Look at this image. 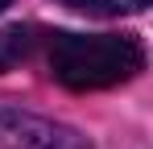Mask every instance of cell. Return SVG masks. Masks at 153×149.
<instances>
[{"label": "cell", "instance_id": "cell-1", "mask_svg": "<svg viewBox=\"0 0 153 149\" xmlns=\"http://www.w3.org/2000/svg\"><path fill=\"white\" fill-rule=\"evenodd\" d=\"M145 66V50L128 33H50V74L71 91L128 83Z\"/></svg>", "mask_w": 153, "mask_h": 149}, {"label": "cell", "instance_id": "cell-2", "mask_svg": "<svg viewBox=\"0 0 153 149\" xmlns=\"http://www.w3.org/2000/svg\"><path fill=\"white\" fill-rule=\"evenodd\" d=\"M0 149H87L75 128L29 112H0Z\"/></svg>", "mask_w": 153, "mask_h": 149}, {"label": "cell", "instance_id": "cell-3", "mask_svg": "<svg viewBox=\"0 0 153 149\" xmlns=\"http://www.w3.org/2000/svg\"><path fill=\"white\" fill-rule=\"evenodd\" d=\"M37 46H42V29H33V25H8V29H0V74L13 71L17 62H25Z\"/></svg>", "mask_w": 153, "mask_h": 149}, {"label": "cell", "instance_id": "cell-4", "mask_svg": "<svg viewBox=\"0 0 153 149\" xmlns=\"http://www.w3.org/2000/svg\"><path fill=\"white\" fill-rule=\"evenodd\" d=\"M58 4H66V8H75V13L112 17V13H137V8H145L149 0H58Z\"/></svg>", "mask_w": 153, "mask_h": 149}, {"label": "cell", "instance_id": "cell-5", "mask_svg": "<svg viewBox=\"0 0 153 149\" xmlns=\"http://www.w3.org/2000/svg\"><path fill=\"white\" fill-rule=\"evenodd\" d=\"M8 4H13V0H0V13H4V8H8Z\"/></svg>", "mask_w": 153, "mask_h": 149}]
</instances>
